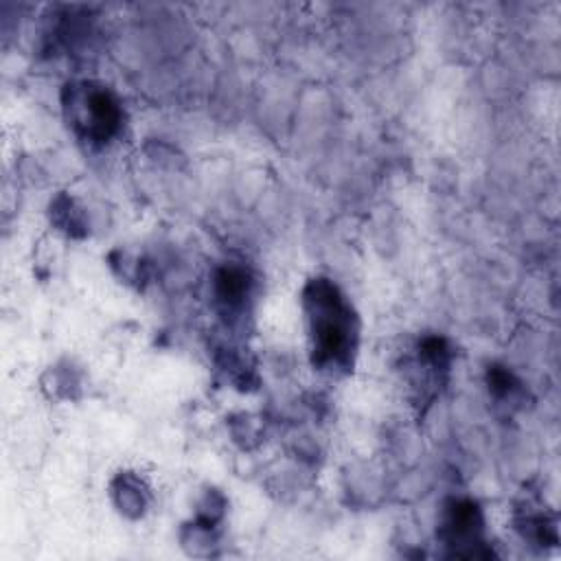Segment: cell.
Wrapping results in <instances>:
<instances>
[{"label": "cell", "instance_id": "obj_1", "mask_svg": "<svg viewBox=\"0 0 561 561\" xmlns=\"http://www.w3.org/2000/svg\"><path fill=\"white\" fill-rule=\"evenodd\" d=\"M305 305L312 323L314 353L318 364L347 362L353 349V316L334 285L318 279L307 288Z\"/></svg>", "mask_w": 561, "mask_h": 561}, {"label": "cell", "instance_id": "obj_2", "mask_svg": "<svg viewBox=\"0 0 561 561\" xmlns=\"http://www.w3.org/2000/svg\"><path fill=\"white\" fill-rule=\"evenodd\" d=\"M86 110V134L95 141H108L119 130L121 110L119 103L108 90H90L84 99Z\"/></svg>", "mask_w": 561, "mask_h": 561}, {"label": "cell", "instance_id": "obj_3", "mask_svg": "<svg viewBox=\"0 0 561 561\" xmlns=\"http://www.w3.org/2000/svg\"><path fill=\"white\" fill-rule=\"evenodd\" d=\"M215 288L220 301L226 305H239L248 294V274L242 268H224L215 279Z\"/></svg>", "mask_w": 561, "mask_h": 561}, {"label": "cell", "instance_id": "obj_4", "mask_svg": "<svg viewBox=\"0 0 561 561\" xmlns=\"http://www.w3.org/2000/svg\"><path fill=\"white\" fill-rule=\"evenodd\" d=\"M489 384H491V391L498 395H505L511 388V375L502 369H494L489 373Z\"/></svg>", "mask_w": 561, "mask_h": 561}]
</instances>
